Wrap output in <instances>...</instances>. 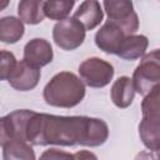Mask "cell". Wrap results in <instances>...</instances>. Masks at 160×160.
<instances>
[{
	"mask_svg": "<svg viewBox=\"0 0 160 160\" xmlns=\"http://www.w3.org/2000/svg\"><path fill=\"white\" fill-rule=\"evenodd\" d=\"M135 85L132 78L129 76H120L118 78L110 90V96L114 105L119 109H126L131 105L135 98Z\"/></svg>",
	"mask_w": 160,
	"mask_h": 160,
	"instance_id": "obj_13",
	"label": "cell"
},
{
	"mask_svg": "<svg viewBox=\"0 0 160 160\" xmlns=\"http://www.w3.org/2000/svg\"><path fill=\"white\" fill-rule=\"evenodd\" d=\"M6 1H8V0H4V5H2V9L5 8V5H6Z\"/></svg>",
	"mask_w": 160,
	"mask_h": 160,
	"instance_id": "obj_23",
	"label": "cell"
},
{
	"mask_svg": "<svg viewBox=\"0 0 160 160\" xmlns=\"http://www.w3.org/2000/svg\"><path fill=\"white\" fill-rule=\"evenodd\" d=\"M136 92L145 96L160 84V49L145 54L132 74Z\"/></svg>",
	"mask_w": 160,
	"mask_h": 160,
	"instance_id": "obj_3",
	"label": "cell"
},
{
	"mask_svg": "<svg viewBox=\"0 0 160 160\" xmlns=\"http://www.w3.org/2000/svg\"><path fill=\"white\" fill-rule=\"evenodd\" d=\"M76 0H45V15L50 20L60 21L69 18Z\"/></svg>",
	"mask_w": 160,
	"mask_h": 160,
	"instance_id": "obj_18",
	"label": "cell"
},
{
	"mask_svg": "<svg viewBox=\"0 0 160 160\" xmlns=\"http://www.w3.org/2000/svg\"><path fill=\"white\" fill-rule=\"evenodd\" d=\"M4 160H35V154L30 142L24 140H9L0 144Z\"/></svg>",
	"mask_w": 160,
	"mask_h": 160,
	"instance_id": "obj_16",
	"label": "cell"
},
{
	"mask_svg": "<svg viewBox=\"0 0 160 160\" xmlns=\"http://www.w3.org/2000/svg\"><path fill=\"white\" fill-rule=\"evenodd\" d=\"M34 114L32 110L21 109L9 112L0 119V144L9 140H24L26 138V128L29 119ZM29 142V141H28Z\"/></svg>",
	"mask_w": 160,
	"mask_h": 160,
	"instance_id": "obj_7",
	"label": "cell"
},
{
	"mask_svg": "<svg viewBox=\"0 0 160 160\" xmlns=\"http://www.w3.org/2000/svg\"><path fill=\"white\" fill-rule=\"evenodd\" d=\"M102 5L108 19L120 26L126 35L138 31L139 18L131 0H104Z\"/></svg>",
	"mask_w": 160,
	"mask_h": 160,
	"instance_id": "obj_5",
	"label": "cell"
},
{
	"mask_svg": "<svg viewBox=\"0 0 160 160\" xmlns=\"http://www.w3.org/2000/svg\"><path fill=\"white\" fill-rule=\"evenodd\" d=\"M45 0H20L18 15L24 24L36 25L45 19Z\"/></svg>",
	"mask_w": 160,
	"mask_h": 160,
	"instance_id": "obj_15",
	"label": "cell"
},
{
	"mask_svg": "<svg viewBox=\"0 0 160 160\" xmlns=\"http://www.w3.org/2000/svg\"><path fill=\"white\" fill-rule=\"evenodd\" d=\"M74 158H75V159H85V158H88V159H90V158L96 159V155H94V154H91V152H89V151H86V150H82V151H80V152L74 154Z\"/></svg>",
	"mask_w": 160,
	"mask_h": 160,
	"instance_id": "obj_22",
	"label": "cell"
},
{
	"mask_svg": "<svg viewBox=\"0 0 160 160\" xmlns=\"http://www.w3.org/2000/svg\"><path fill=\"white\" fill-rule=\"evenodd\" d=\"M149 46V40L145 35H126L121 42L120 50L118 52V56L125 60H136L141 59L146 49Z\"/></svg>",
	"mask_w": 160,
	"mask_h": 160,
	"instance_id": "obj_14",
	"label": "cell"
},
{
	"mask_svg": "<svg viewBox=\"0 0 160 160\" xmlns=\"http://www.w3.org/2000/svg\"><path fill=\"white\" fill-rule=\"evenodd\" d=\"M85 35V26L74 16L58 21L52 29L54 42L65 51H72L82 45Z\"/></svg>",
	"mask_w": 160,
	"mask_h": 160,
	"instance_id": "obj_4",
	"label": "cell"
},
{
	"mask_svg": "<svg viewBox=\"0 0 160 160\" xmlns=\"http://www.w3.org/2000/svg\"><path fill=\"white\" fill-rule=\"evenodd\" d=\"M25 32L24 22L20 18L4 16L0 19V40L5 44L18 42Z\"/></svg>",
	"mask_w": 160,
	"mask_h": 160,
	"instance_id": "obj_17",
	"label": "cell"
},
{
	"mask_svg": "<svg viewBox=\"0 0 160 160\" xmlns=\"http://www.w3.org/2000/svg\"><path fill=\"white\" fill-rule=\"evenodd\" d=\"M76 1H78V0H76Z\"/></svg>",
	"mask_w": 160,
	"mask_h": 160,
	"instance_id": "obj_25",
	"label": "cell"
},
{
	"mask_svg": "<svg viewBox=\"0 0 160 160\" xmlns=\"http://www.w3.org/2000/svg\"><path fill=\"white\" fill-rule=\"evenodd\" d=\"M126 34L124 30L114 24L112 21L108 20L95 34V44L96 46L104 51L105 54H114L118 55L121 42Z\"/></svg>",
	"mask_w": 160,
	"mask_h": 160,
	"instance_id": "obj_8",
	"label": "cell"
},
{
	"mask_svg": "<svg viewBox=\"0 0 160 160\" xmlns=\"http://www.w3.org/2000/svg\"><path fill=\"white\" fill-rule=\"evenodd\" d=\"M139 136L144 146L150 151L160 150V114L142 115L139 124Z\"/></svg>",
	"mask_w": 160,
	"mask_h": 160,
	"instance_id": "obj_11",
	"label": "cell"
},
{
	"mask_svg": "<svg viewBox=\"0 0 160 160\" xmlns=\"http://www.w3.org/2000/svg\"><path fill=\"white\" fill-rule=\"evenodd\" d=\"M86 30H94L104 19V10L98 0H84L72 15Z\"/></svg>",
	"mask_w": 160,
	"mask_h": 160,
	"instance_id": "obj_12",
	"label": "cell"
},
{
	"mask_svg": "<svg viewBox=\"0 0 160 160\" xmlns=\"http://www.w3.org/2000/svg\"><path fill=\"white\" fill-rule=\"evenodd\" d=\"M85 91V82L81 78L70 71H61L45 85L42 98L50 106L70 109L82 101Z\"/></svg>",
	"mask_w": 160,
	"mask_h": 160,
	"instance_id": "obj_2",
	"label": "cell"
},
{
	"mask_svg": "<svg viewBox=\"0 0 160 160\" xmlns=\"http://www.w3.org/2000/svg\"><path fill=\"white\" fill-rule=\"evenodd\" d=\"M79 75L85 85L95 89L104 88L110 84L114 78V66L100 58H89L79 65Z\"/></svg>",
	"mask_w": 160,
	"mask_h": 160,
	"instance_id": "obj_6",
	"label": "cell"
},
{
	"mask_svg": "<svg viewBox=\"0 0 160 160\" xmlns=\"http://www.w3.org/2000/svg\"><path fill=\"white\" fill-rule=\"evenodd\" d=\"M40 159H75L72 154L70 152H65L62 150H59V149H50V150H46L44 151L41 155H40Z\"/></svg>",
	"mask_w": 160,
	"mask_h": 160,
	"instance_id": "obj_21",
	"label": "cell"
},
{
	"mask_svg": "<svg viewBox=\"0 0 160 160\" xmlns=\"http://www.w3.org/2000/svg\"><path fill=\"white\" fill-rule=\"evenodd\" d=\"M28 64L35 68H42L50 64L54 59L51 44L41 38H35L28 41L24 46V58Z\"/></svg>",
	"mask_w": 160,
	"mask_h": 160,
	"instance_id": "obj_10",
	"label": "cell"
},
{
	"mask_svg": "<svg viewBox=\"0 0 160 160\" xmlns=\"http://www.w3.org/2000/svg\"><path fill=\"white\" fill-rule=\"evenodd\" d=\"M159 1H160V0H159Z\"/></svg>",
	"mask_w": 160,
	"mask_h": 160,
	"instance_id": "obj_26",
	"label": "cell"
},
{
	"mask_svg": "<svg viewBox=\"0 0 160 160\" xmlns=\"http://www.w3.org/2000/svg\"><path fill=\"white\" fill-rule=\"evenodd\" d=\"M141 112L146 114H160V84L148 92L141 101Z\"/></svg>",
	"mask_w": 160,
	"mask_h": 160,
	"instance_id": "obj_19",
	"label": "cell"
},
{
	"mask_svg": "<svg viewBox=\"0 0 160 160\" xmlns=\"http://www.w3.org/2000/svg\"><path fill=\"white\" fill-rule=\"evenodd\" d=\"M156 152H158V158H159V159H160V150H158V151H156Z\"/></svg>",
	"mask_w": 160,
	"mask_h": 160,
	"instance_id": "obj_24",
	"label": "cell"
},
{
	"mask_svg": "<svg viewBox=\"0 0 160 160\" xmlns=\"http://www.w3.org/2000/svg\"><path fill=\"white\" fill-rule=\"evenodd\" d=\"M26 138L31 145L95 148L105 144L109 126L102 119L89 116H62L45 112L31 115L26 128Z\"/></svg>",
	"mask_w": 160,
	"mask_h": 160,
	"instance_id": "obj_1",
	"label": "cell"
},
{
	"mask_svg": "<svg viewBox=\"0 0 160 160\" xmlns=\"http://www.w3.org/2000/svg\"><path fill=\"white\" fill-rule=\"evenodd\" d=\"M40 76V69L28 64L22 59L21 61H18V65L8 79V81L10 86L18 91H30L36 88Z\"/></svg>",
	"mask_w": 160,
	"mask_h": 160,
	"instance_id": "obj_9",
	"label": "cell"
},
{
	"mask_svg": "<svg viewBox=\"0 0 160 160\" xmlns=\"http://www.w3.org/2000/svg\"><path fill=\"white\" fill-rule=\"evenodd\" d=\"M1 60H0V78L1 80H8L12 71L15 70L18 61L11 51L8 50H1L0 52Z\"/></svg>",
	"mask_w": 160,
	"mask_h": 160,
	"instance_id": "obj_20",
	"label": "cell"
}]
</instances>
